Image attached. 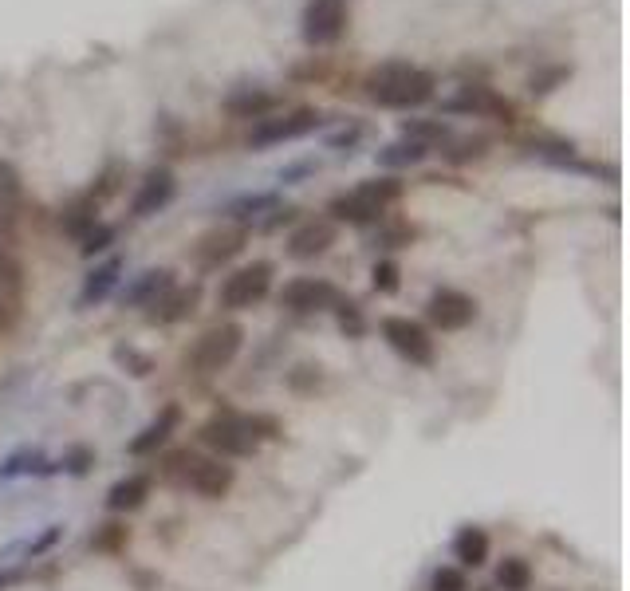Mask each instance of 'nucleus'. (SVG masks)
Wrapping results in <instances>:
<instances>
[{
  "instance_id": "9b49d317",
  "label": "nucleus",
  "mask_w": 630,
  "mask_h": 591,
  "mask_svg": "<svg viewBox=\"0 0 630 591\" xmlns=\"http://www.w3.org/2000/svg\"><path fill=\"white\" fill-rule=\"evenodd\" d=\"M481 316V304L461 288H438L426 300V320L438 331H465Z\"/></svg>"
},
{
  "instance_id": "f3484780",
  "label": "nucleus",
  "mask_w": 630,
  "mask_h": 591,
  "mask_svg": "<svg viewBox=\"0 0 630 591\" xmlns=\"http://www.w3.org/2000/svg\"><path fill=\"white\" fill-rule=\"evenodd\" d=\"M221 111L229 119H241V123H260V119L280 111V95L268 87H237L221 99Z\"/></svg>"
},
{
  "instance_id": "79ce46f5",
  "label": "nucleus",
  "mask_w": 630,
  "mask_h": 591,
  "mask_svg": "<svg viewBox=\"0 0 630 591\" xmlns=\"http://www.w3.org/2000/svg\"><path fill=\"white\" fill-rule=\"evenodd\" d=\"M359 138H363V127H359V123H351V127H343V131L327 134V150H355V146H359Z\"/></svg>"
},
{
  "instance_id": "c85d7f7f",
  "label": "nucleus",
  "mask_w": 630,
  "mask_h": 591,
  "mask_svg": "<svg viewBox=\"0 0 630 591\" xmlns=\"http://www.w3.org/2000/svg\"><path fill=\"white\" fill-rule=\"evenodd\" d=\"M111 245H115V225H107V221L91 225V229L79 237V253H83L87 261H91V257H103Z\"/></svg>"
},
{
  "instance_id": "f03ea898",
  "label": "nucleus",
  "mask_w": 630,
  "mask_h": 591,
  "mask_svg": "<svg viewBox=\"0 0 630 591\" xmlns=\"http://www.w3.org/2000/svg\"><path fill=\"white\" fill-rule=\"evenodd\" d=\"M406 186L398 178H367L359 182L351 194H339L327 201V221H343V225H355V229H367V225H382L386 221V209L394 201H402Z\"/></svg>"
},
{
  "instance_id": "a18cd8bd",
  "label": "nucleus",
  "mask_w": 630,
  "mask_h": 591,
  "mask_svg": "<svg viewBox=\"0 0 630 591\" xmlns=\"http://www.w3.org/2000/svg\"><path fill=\"white\" fill-rule=\"evenodd\" d=\"M315 170H319V166H315L312 158H304V162H292V166H284L276 178H280L284 186H300V182H304L308 174H315Z\"/></svg>"
},
{
  "instance_id": "a211bd4d",
  "label": "nucleus",
  "mask_w": 630,
  "mask_h": 591,
  "mask_svg": "<svg viewBox=\"0 0 630 591\" xmlns=\"http://www.w3.org/2000/svg\"><path fill=\"white\" fill-rule=\"evenodd\" d=\"M123 268H126L123 257H107L103 264H95V268L83 276V288H79V296H75V312H87V308L103 304V300L119 288Z\"/></svg>"
},
{
  "instance_id": "c03bdc74",
  "label": "nucleus",
  "mask_w": 630,
  "mask_h": 591,
  "mask_svg": "<svg viewBox=\"0 0 630 591\" xmlns=\"http://www.w3.org/2000/svg\"><path fill=\"white\" fill-rule=\"evenodd\" d=\"M60 540H63V525H48L40 540H32V544H28V560H40V556H44L48 548H56Z\"/></svg>"
},
{
  "instance_id": "412c9836",
  "label": "nucleus",
  "mask_w": 630,
  "mask_h": 591,
  "mask_svg": "<svg viewBox=\"0 0 630 591\" xmlns=\"http://www.w3.org/2000/svg\"><path fill=\"white\" fill-rule=\"evenodd\" d=\"M150 489H154V477H150V473H126V477H119V481L111 485V493H107V513L126 517V513L142 509L146 497H150Z\"/></svg>"
},
{
  "instance_id": "4be33fe9",
  "label": "nucleus",
  "mask_w": 630,
  "mask_h": 591,
  "mask_svg": "<svg viewBox=\"0 0 630 591\" xmlns=\"http://www.w3.org/2000/svg\"><path fill=\"white\" fill-rule=\"evenodd\" d=\"M272 209H280V194H241L221 205V217H225L229 225L252 229V221H260V217L272 213Z\"/></svg>"
},
{
  "instance_id": "37998d69",
  "label": "nucleus",
  "mask_w": 630,
  "mask_h": 591,
  "mask_svg": "<svg viewBox=\"0 0 630 591\" xmlns=\"http://www.w3.org/2000/svg\"><path fill=\"white\" fill-rule=\"evenodd\" d=\"M16 320H20V296L0 292V335L16 328Z\"/></svg>"
},
{
  "instance_id": "f257e3e1",
  "label": "nucleus",
  "mask_w": 630,
  "mask_h": 591,
  "mask_svg": "<svg viewBox=\"0 0 630 591\" xmlns=\"http://www.w3.org/2000/svg\"><path fill=\"white\" fill-rule=\"evenodd\" d=\"M371 103L386 107V111H414V107H426L438 91V79L426 71V67L402 64V60H386L367 71L363 79Z\"/></svg>"
},
{
  "instance_id": "6ab92c4d",
  "label": "nucleus",
  "mask_w": 630,
  "mask_h": 591,
  "mask_svg": "<svg viewBox=\"0 0 630 591\" xmlns=\"http://www.w3.org/2000/svg\"><path fill=\"white\" fill-rule=\"evenodd\" d=\"M197 304H201V288L197 284H189V288H170L162 300H154L150 308H146V320L150 324H158V328H174V324H182L189 320L193 312H197Z\"/></svg>"
},
{
  "instance_id": "a19ab883",
  "label": "nucleus",
  "mask_w": 630,
  "mask_h": 591,
  "mask_svg": "<svg viewBox=\"0 0 630 591\" xmlns=\"http://www.w3.org/2000/svg\"><path fill=\"white\" fill-rule=\"evenodd\" d=\"M16 197H20V174H16V166H12V162H4V158H0V201H8V205H12Z\"/></svg>"
},
{
  "instance_id": "423d86ee",
  "label": "nucleus",
  "mask_w": 630,
  "mask_h": 591,
  "mask_svg": "<svg viewBox=\"0 0 630 591\" xmlns=\"http://www.w3.org/2000/svg\"><path fill=\"white\" fill-rule=\"evenodd\" d=\"M197 438H201V446H209V450H213V458H225V461L252 458V454L260 450V442L249 434L245 414H233V410L213 414L209 422H201Z\"/></svg>"
},
{
  "instance_id": "393cba45",
  "label": "nucleus",
  "mask_w": 630,
  "mask_h": 591,
  "mask_svg": "<svg viewBox=\"0 0 630 591\" xmlns=\"http://www.w3.org/2000/svg\"><path fill=\"white\" fill-rule=\"evenodd\" d=\"M426 154H430V146H422V142H414V138H398V142H386V146L378 150L375 162L382 170H410V166L426 162Z\"/></svg>"
},
{
  "instance_id": "5701e85b",
  "label": "nucleus",
  "mask_w": 630,
  "mask_h": 591,
  "mask_svg": "<svg viewBox=\"0 0 630 591\" xmlns=\"http://www.w3.org/2000/svg\"><path fill=\"white\" fill-rule=\"evenodd\" d=\"M489 532L477 525L461 528L457 536H453V560H457V568H485L489 564Z\"/></svg>"
},
{
  "instance_id": "8fccbe9b",
  "label": "nucleus",
  "mask_w": 630,
  "mask_h": 591,
  "mask_svg": "<svg viewBox=\"0 0 630 591\" xmlns=\"http://www.w3.org/2000/svg\"><path fill=\"white\" fill-rule=\"evenodd\" d=\"M12 580H16V576H12V572H0V591L8 588V584H12Z\"/></svg>"
},
{
  "instance_id": "72a5a7b5",
  "label": "nucleus",
  "mask_w": 630,
  "mask_h": 591,
  "mask_svg": "<svg viewBox=\"0 0 630 591\" xmlns=\"http://www.w3.org/2000/svg\"><path fill=\"white\" fill-rule=\"evenodd\" d=\"M36 461H44V454H40V450H32V446H24V450L8 454V458L0 461V481H12V477H20V473H32V469H36Z\"/></svg>"
},
{
  "instance_id": "4468645a",
  "label": "nucleus",
  "mask_w": 630,
  "mask_h": 591,
  "mask_svg": "<svg viewBox=\"0 0 630 591\" xmlns=\"http://www.w3.org/2000/svg\"><path fill=\"white\" fill-rule=\"evenodd\" d=\"M178 426H182V406H178V402H166V406L130 438L126 454H130V458H150V454H158L162 446H170V438L178 434Z\"/></svg>"
},
{
  "instance_id": "6e6552de",
  "label": "nucleus",
  "mask_w": 630,
  "mask_h": 591,
  "mask_svg": "<svg viewBox=\"0 0 630 591\" xmlns=\"http://www.w3.org/2000/svg\"><path fill=\"white\" fill-rule=\"evenodd\" d=\"M347 24H351V0H308L300 16V32L312 48L339 44Z\"/></svg>"
},
{
  "instance_id": "3c124183",
  "label": "nucleus",
  "mask_w": 630,
  "mask_h": 591,
  "mask_svg": "<svg viewBox=\"0 0 630 591\" xmlns=\"http://www.w3.org/2000/svg\"><path fill=\"white\" fill-rule=\"evenodd\" d=\"M481 591H489V588H481Z\"/></svg>"
},
{
  "instance_id": "f8f14e48",
  "label": "nucleus",
  "mask_w": 630,
  "mask_h": 591,
  "mask_svg": "<svg viewBox=\"0 0 630 591\" xmlns=\"http://www.w3.org/2000/svg\"><path fill=\"white\" fill-rule=\"evenodd\" d=\"M245 245H249V229H241V225H221V229H209L205 237H197L193 257H197V264H201L205 272H213V268L229 264L233 257H241Z\"/></svg>"
},
{
  "instance_id": "7ed1b4c3",
  "label": "nucleus",
  "mask_w": 630,
  "mask_h": 591,
  "mask_svg": "<svg viewBox=\"0 0 630 591\" xmlns=\"http://www.w3.org/2000/svg\"><path fill=\"white\" fill-rule=\"evenodd\" d=\"M241 347H245V328L241 324H217V328L197 335V343L186 351V367L193 375H221L225 367L237 363Z\"/></svg>"
},
{
  "instance_id": "aec40b11",
  "label": "nucleus",
  "mask_w": 630,
  "mask_h": 591,
  "mask_svg": "<svg viewBox=\"0 0 630 591\" xmlns=\"http://www.w3.org/2000/svg\"><path fill=\"white\" fill-rule=\"evenodd\" d=\"M178 284V272L174 268H146V272H138L130 284L123 288V308H150L154 300H162L170 288Z\"/></svg>"
},
{
  "instance_id": "bb28decb",
  "label": "nucleus",
  "mask_w": 630,
  "mask_h": 591,
  "mask_svg": "<svg viewBox=\"0 0 630 591\" xmlns=\"http://www.w3.org/2000/svg\"><path fill=\"white\" fill-rule=\"evenodd\" d=\"M485 138H445V150H441V158L449 162V166H465V162H477V158H485Z\"/></svg>"
},
{
  "instance_id": "ea45409f",
  "label": "nucleus",
  "mask_w": 630,
  "mask_h": 591,
  "mask_svg": "<svg viewBox=\"0 0 630 591\" xmlns=\"http://www.w3.org/2000/svg\"><path fill=\"white\" fill-rule=\"evenodd\" d=\"M60 465H63V469H67V473H75V477H83V473H87V469L95 465V454H91L87 446H75V450H67V454H63Z\"/></svg>"
},
{
  "instance_id": "c756f323",
  "label": "nucleus",
  "mask_w": 630,
  "mask_h": 591,
  "mask_svg": "<svg viewBox=\"0 0 630 591\" xmlns=\"http://www.w3.org/2000/svg\"><path fill=\"white\" fill-rule=\"evenodd\" d=\"M20 288H24V264H20V257L0 241V292L20 296Z\"/></svg>"
},
{
  "instance_id": "e433bc0d",
  "label": "nucleus",
  "mask_w": 630,
  "mask_h": 591,
  "mask_svg": "<svg viewBox=\"0 0 630 591\" xmlns=\"http://www.w3.org/2000/svg\"><path fill=\"white\" fill-rule=\"evenodd\" d=\"M371 284H375V292H382V296H394L398 284H402V268L382 257V261H375V268H371Z\"/></svg>"
},
{
  "instance_id": "09e8293b",
  "label": "nucleus",
  "mask_w": 630,
  "mask_h": 591,
  "mask_svg": "<svg viewBox=\"0 0 630 591\" xmlns=\"http://www.w3.org/2000/svg\"><path fill=\"white\" fill-rule=\"evenodd\" d=\"M12 225H16V213H12V205H8V201H0V237H8V233H12Z\"/></svg>"
},
{
  "instance_id": "b1692460",
  "label": "nucleus",
  "mask_w": 630,
  "mask_h": 591,
  "mask_svg": "<svg viewBox=\"0 0 630 591\" xmlns=\"http://www.w3.org/2000/svg\"><path fill=\"white\" fill-rule=\"evenodd\" d=\"M91 225H99V201L91 194H79L75 201H67L60 213V229L67 233V237H83Z\"/></svg>"
},
{
  "instance_id": "dca6fc26",
  "label": "nucleus",
  "mask_w": 630,
  "mask_h": 591,
  "mask_svg": "<svg viewBox=\"0 0 630 591\" xmlns=\"http://www.w3.org/2000/svg\"><path fill=\"white\" fill-rule=\"evenodd\" d=\"M335 237H339V225H335V221H327V217H308V221H300V225L292 229V237H288V257H292V261H315V257H323V253L335 245Z\"/></svg>"
},
{
  "instance_id": "473e14b6",
  "label": "nucleus",
  "mask_w": 630,
  "mask_h": 591,
  "mask_svg": "<svg viewBox=\"0 0 630 591\" xmlns=\"http://www.w3.org/2000/svg\"><path fill=\"white\" fill-rule=\"evenodd\" d=\"M126 540H130V528L123 521H107L99 525V532L91 536V552H119Z\"/></svg>"
},
{
  "instance_id": "58836bf2",
  "label": "nucleus",
  "mask_w": 630,
  "mask_h": 591,
  "mask_svg": "<svg viewBox=\"0 0 630 591\" xmlns=\"http://www.w3.org/2000/svg\"><path fill=\"white\" fill-rule=\"evenodd\" d=\"M119 178H123V166H119V162H115V166H107V170L99 174V186L91 190V197L103 205V201H107L111 194H119Z\"/></svg>"
},
{
  "instance_id": "cd10ccee",
  "label": "nucleus",
  "mask_w": 630,
  "mask_h": 591,
  "mask_svg": "<svg viewBox=\"0 0 630 591\" xmlns=\"http://www.w3.org/2000/svg\"><path fill=\"white\" fill-rule=\"evenodd\" d=\"M402 138H414V142L430 146V142H445L449 127L441 119H402Z\"/></svg>"
},
{
  "instance_id": "4c0bfd02",
  "label": "nucleus",
  "mask_w": 630,
  "mask_h": 591,
  "mask_svg": "<svg viewBox=\"0 0 630 591\" xmlns=\"http://www.w3.org/2000/svg\"><path fill=\"white\" fill-rule=\"evenodd\" d=\"M115 363L130 367V375H134V379H146V375L154 371V359H150V355H138L134 347H115Z\"/></svg>"
},
{
  "instance_id": "de8ad7c7",
  "label": "nucleus",
  "mask_w": 630,
  "mask_h": 591,
  "mask_svg": "<svg viewBox=\"0 0 630 591\" xmlns=\"http://www.w3.org/2000/svg\"><path fill=\"white\" fill-rule=\"evenodd\" d=\"M272 213H276V217H268V221H264V229H280V225H288V221H296V213H300V209H292V205H284V209H272Z\"/></svg>"
},
{
  "instance_id": "9d476101",
  "label": "nucleus",
  "mask_w": 630,
  "mask_h": 591,
  "mask_svg": "<svg viewBox=\"0 0 630 591\" xmlns=\"http://www.w3.org/2000/svg\"><path fill=\"white\" fill-rule=\"evenodd\" d=\"M339 300V288L323 276H296L284 284L280 292V308L296 312V316H319V312H331Z\"/></svg>"
},
{
  "instance_id": "a878e982",
  "label": "nucleus",
  "mask_w": 630,
  "mask_h": 591,
  "mask_svg": "<svg viewBox=\"0 0 630 591\" xmlns=\"http://www.w3.org/2000/svg\"><path fill=\"white\" fill-rule=\"evenodd\" d=\"M532 580H536V572H532V564L524 556H504L497 564V588L501 591H528Z\"/></svg>"
},
{
  "instance_id": "c9c22d12",
  "label": "nucleus",
  "mask_w": 630,
  "mask_h": 591,
  "mask_svg": "<svg viewBox=\"0 0 630 591\" xmlns=\"http://www.w3.org/2000/svg\"><path fill=\"white\" fill-rule=\"evenodd\" d=\"M430 591H469V576L457 564H441L430 576Z\"/></svg>"
},
{
  "instance_id": "7c9ffc66",
  "label": "nucleus",
  "mask_w": 630,
  "mask_h": 591,
  "mask_svg": "<svg viewBox=\"0 0 630 591\" xmlns=\"http://www.w3.org/2000/svg\"><path fill=\"white\" fill-rule=\"evenodd\" d=\"M331 312H335V320H339V331H343V335L359 339V335L367 331V316H363V308H359L355 300H343V296H339Z\"/></svg>"
},
{
  "instance_id": "2eb2a0df",
  "label": "nucleus",
  "mask_w": 630,
  "mask_h": 591,
  "mask_svg": "<svg viewBox=\"0 0 630 591\" xmlns=\"http://www.w3.org/2000/svg\"><path fill=\"white\" fill-rule=\"evenodd\" d=\"M186 485L197 497H205V501H221L237 485V469L225 458H197L193 469L186 473Z\"/></svg>"
},
{
  "instance_id": "2f4dec72",
  "label": "nucleus",
  "mask_w": 630,
  "mask_h": 591,
  "mask_svg": "<svg viewBox=\"0 0 630 591\" xmlns=\"http://www.w3.org/2000/svg\"><path fill=\"white\" fill-rule=\"evenodd\" d=\"M567 79H571V67L567 64L540 67V71L528 75V91H532V95H548V91H556V87L567 83Z\"/></svg>"
},
{
  "instance_id": "20e7f679",
  "label": "nucleus",
  "mask_w": 630,
  "mask_h": 591,
  "mask_svg": "<svg viewBox=\"0 0 630 591\" xmlns=\"http://www.w3.org/2000/svg\"><path fill=\"white\" fill-rule=\"evenodd\" d=\"M272 276H276V264L272 261H252L237 272H229L217 288V304L225 312H249L260 300H268L272 292Z\"/></svg>"
},
{
  "instance_id": "0eeeda50",
  "label": "nucleus",
  "mask_w": 630,
  "mask_h": 591,
  "mask_svg": "<svg viewBox=\"0 0 630 591\" xmlns=\"http://www.w3.org/2000/svg\"><path fill=\"white\" fill-rule=\"evenodd\" d=\"M323 111L315 107H296L288 115H268L260 119L249 134V150H268V146H280V142H296V138H308L323 127Z\"/></svg>"
},
{
  "instance_id": "f704fd0d",
  "label": "nucleus",
  "mask_w": 630,
  "mask_h": 591,
  "mask_svg": "<svg viewBox=\"0 0 630 591\" xmlns=\"http://www.w3.org/2000/svg\"><path fill=\"white\" fill-rule=\"evenodd\" d=\"M418 233H414V225L410 221H398V225H378V237H375V249H406L410 241H414Z\"/></svg>"
},
{
  "instance_id": "1a4fd4ad",
  "label": "nucleus",
  "mask_w": 630,
  "mask_h": 591,
  "mask_svg": "<svg viewBox=\"0 0 630 591\" xmlns=\"http://www.w3.org/2000/svg\"><path fill=\"white\" fill-rule=\"evenodd\" d=\"M445 115H473V119H493V123H516V103L504 99L501 91L485 83H465L453 99L441 103Z\"/></svg>"
},
{
  "instance_id": "39448f33",
  "label": "nucleus",
  "mask_w": 630,
  "mask_h": 591,
  "mask_svg": "<svg viewBox=\"0 0 630 591\" xmlns=\"http://www.w3.org/2000/svg\"><path fill=\"white\" fill-rule=\"evenodd\" d=\"M382 339H386V347L398 355V359H406L410 367H434V359H438V343H434V335L426 324H418V320H410V316H382Z\"/></svg>"
},
{
  "instance_id": "49530a36",
  "label": "nucleus",
  "mask_w": 630,
  "mask_h": 591,
  "mask_svg": "<svg viewBox=\"0 0 630 591\" xmlns=\"http://www.w3.org/2000/svg\"><path fill=\"white\" fill-rule=\"evenodd\" d=\"M308 379H315V383H319V367H312V363H300V367L288 375V383H292L296 391H308Z\"/></svg>"
},
{
  "instance_id": "ddd939ff",
  "label": "nucleus",
  "mask_w": 630,
  "mask_h": 591,
  "mask_svg": "<svg viewBox=\"0 0 630 591\" xmlns=\"http://www.w3.org/2000/svg\"><path fill=\"white\" fill-rule=\"evenodd\" d=\"M178 194V178H174V170L170 166H150L146 174H142V182H138V190H134V201H130V213L142 221V217H154V213H162L170 201Z\"/></svg>"
}]
</instances>
